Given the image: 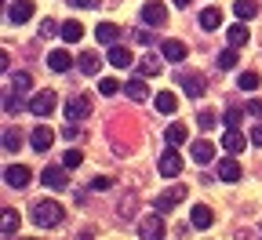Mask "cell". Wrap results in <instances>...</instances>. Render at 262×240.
Segmentation results:
<instances>
[{"mask_svg": "<svg viewBox=\"0 0 262 240\" xmlns=\"http://www.w3.org/2000/svg\"><path fill=\"white\" fill-rule=\"evenodd\" d=\"M70 4H73V8H98L102 0H70Z\"/></svg>", "mask_w": 262, "mask_h": 240, "instance_id": "46", "label": "cell"}, {"mask_svg": "<svg viewBox=\"0 0 262 240\" xmlns=\"http://www.w3.org/2000/svg\"><path fill=\"white\" fill-rule=\"evenodd\" d=\"M241 175H244V171H241V164H237L233 157L219 160V179H222V182H241Z\"/></svg>", "mask_w": 262, "mask_h": 240, "instance_id": "16", "label": "cell"}, {"mask_svg": "<svg viewBox=\"0 0 262 240\" xmlns=\"http://www.w3.org/2000/svg\"><path fill=\"white\" fill-rule=\"evenodd\" d=\"M251 142H255V146H262V124H258V127L251 131Z\"/></svg>", "mask_w": 262, "mask_h": 240, "instance_id": "47", "label": "cell"}, {"mask_svg": "<svg viewBox=\"0 0 262 240\" xmlns=\"http://www.w3.org/2000/svg\"><path fill=\"white\" fill-rule=\"evenodd\" d=\"M29 18H33V4H29V0H15V4H8V22L11 26H22Z\"/></svg>", "mask_w": 262, "mask_h": 240, "instance_id": "10", "label": "cell"}, {"mask_svg": "<svg viewBox=\"0 0 262 240\" xmlns=\"http://www.w3.org/2000/svg\"><path fill=\"white\" fill-rule=\"evenodd\" d=\"M22 110H29V106H22V98H18L15 91H8V95H4V113L15 117V113H22Z\"/></svg>", "mask_w": 262, "mask_h": 240, "instance_id": "31", "label": "cell"}, {"mask_svg": "<svg viewBox=\"0 0 262 240\" xmlns=\"http://www.w3.org/2000/svg\"><path fill=\"white\" fill-rule=\"evenodd\" d=\"M98 91H102V95H117V91H120V84H117L113 77H102V80H98Z\"/></svg>", "mask_w": 262, "mask_h": 240, "instance_id": "39", "label": "cell"}, {"mask_svg": "<svg viewBox=\"0 0 262 240\" xmlns=\"http://www.w3.org/2000/svg\"><path fill=\"white\" fill-rule=\"evenodd\" d=\"M4 182H8V186H15V189H22V186L29 182V171H26L22 164H11V167L4 171Z\"/></svg>", "mask_w": 262, "mask_h": 240, "instance_id": "20", "label": "cell"}, {"mask_svg": "<svg viewBox=\"0 0 262 240\" xmlns=\"http://www.w3.org/2000/svg\"><path fill=\"white\" fill-rule=\"evenodd\" d=\"M153 110H157V113H164V117H171V113L179 110V98H175V91H160V95L153 98Z\"/></svg>", "mask_w": 262, "mask_h": 240, "instance_id": "15", "label": "cell"}, {"mask_svg": "<svg viewBox=\"0 0 262 240\" xmlns=\"http://www.w3.org/2000/svg\"><path fill=\"white\" fill-rule=\"evenodd\" d=\"M219 22H222V11L219 8H204L201 11V29H219Z\"/></svg>", "mask_w": 262, "mask_h": 240, "instance_id": "27", "label": "cell"}, {"mask_svg": "<svg viewBox=\"0 0 262 240\" xmlns=\"http://www.w3.org/2000/svg\"><path fill=\"white\" fill-rule=\"evenodd\" d=\"M88 113H91V98L88 95H77V98L66 102V120H84Z\"/></svg>", "mask_w": 262, "mask_h": 240, "instance_id": "8", "label": "cell"}, {"mask_svg": "<svg viewBox=\"0 0 262 240\" xmlns=\"http://www.w3.org/2000/svg\"><path fill=\"white\" fill-rule=\"evenodd\" d=\"M66 171H70L66 164H58V167L51 164V167H44V171H40V182H44L48 189H58V193H62L66 186H70V179H66Z\"/></svg>", "mask_w": 262, "mask_h": 240, "instance_id": "5", "label": "cell"}, {"mask_svg": "<svg viewBox=\"0 0 262 240\" xmlns=\"http://www.w3.org/2000/svg\"><path fill=\"white\" fill-rule=\"evenodd\" d=\"M222 146H226L229 153H244V149H248V135H244L241 127H229V131L222 135Z\"/></svg>", "mask_w": 262, "mask_h": 240, "instance_id": "11", "label": "cell"}, {"mask_svg": "<svg viewBox=\"0 0 262 240\" xmlns=\"http://www.w3.org/2000/svg\"><path fill=\"white\" fill-rule=\"evenodd\" d=\"M186 193H189L186 186H171V189H164V193L153 200V208H157L160 215H168V211L175 208V204H182V200H186Z\"/></svg>", "mask_w": 262, "mask_h": 240, "instance_id": "4", "label": "cell"}, {"mask_svg": "<svg viewBox=\"0 0 262 240\" xmlns=\"http://www.w3.org/2000/svg\"><path fill=\"white\" fill-rule=\"evenodd\" d=\"M160 55L168 58V62H182V58L189 55V48H186L182 40H164V44H160Z\"/></svg>", "mask_w": 262, "mask_h": 240, "instance_id": "17", "label": "cell"}, {"mask_svg": "<svg viewBox=\"0 0 262 240\" xmlns=\"http://www.w3.org/2000/svg\"><path fill=\"white\" fill-rule=\"evenodd\" d=\"M139 236H142V240H160V236H164V222H160V211L139 222Z\"/></svg>", "mask_w": 262, "mask_h": 240, "instance_id": "9", "label": "cell"}, {"mask_svg": "<svg viewBox=\"0 0 262 240\" xmlns=\"http://www.w3.org/2000/svg\"><path fill=\"white\" fill-rule=\"evenodd\" d=\"M117 37H120V26L98 22V29H95V40H98V44H117Z\"/></svg>", "mask_w": 262, "mask_h": 240, "instance_id": "21", "label": "cell"}, {"mask_svg": "<svg viewBox=\"0 0 262 240\" xmlns=\"http://www.w3.org/2000/svg\"><path fill=\"white\" fill-rule=\"evenodd\" d=\"M80 37H84V26H80L77 18H70V22L62 26V40H66V44H77Z\"/></svg>", "mask_w": 262, "mask_h": 240, "instance_id": "25", "label": "cell"}, {"mask_svg": "<svg viewBox=\"0 0 262 240\" xmlns=\"http://www.w3.org/2000/svg\"><path fill=\"white\" fill-rule=\"evenodd\" d=\"M113 186V179H106V175H98L95 182H91V189H110Z\"/></svg>", "mask_w": 262, "mask_h": 240, "instance_id": "44", "label": "cell"}, {"mask_svg": "<svg viewBox=\"0 0 262 240\" xmlns=\"http://www.w3.org/2000/svg\"><path fill=\"white\" fill-rule=\"evenodd\" d=\"M120 215H124V219L135 215V197H124V200H120Z\"/></svg>", "mask_w": 262, "mask_h": 240, "instance_id": "40", "label": "cell"}, {"mask_svg": "<svg viewBox=\"0 0 262 240\" xmlns=\"http://www.w3.org/2000/svg\"><path fill=\"white\" fill-rule=\"evenodd\" d=\"M48 66H51L55 73H70V70H73V55L66 51V48H55V51L48 55Z\"/></svg>", "mask_w": 262, "mask_h": 240, "instance_id": "12", "label": "cell"}, {"mask_svg": "<svg viewBox=\"0 0 262 240\" xmlns=\"http://www.w3.org/2000/svg\"><path fill=\"white\" fill-rule=\"evenodd\" d=\"M186 139H189V135H186V127H182V124H171L168 131H164V142H168V146H182Z\"/></svg>", "mask_w": 262, "mask_h": 240, "instance_id": "26", "label": "cell"}, {"mask_svg": "<svg viewBox=\"0 0 262 240\" xmlns=\"http://www.w3.org/2000/svg\"><path fill=\"white\" fill-rule=\"evenodd\" d=\"M171 4H175V8H189V4H193V0H171Z\"/></svg>", "mask_w": 262, "mask_h": 240, "instance_id": "48", "label": "cell"}, {"mask_svg": "<svg viewBox=\"0 0 262 240\" xmlns=\"http://www.w3.org/2000/svg\"><path fill=\"white\" fill-rule=\"evenodd\" d=\"M29 219L37 222L40 229H55L62 219H66V211H62V204H55V200H37L29 208Z\"/></svg>", "mask_w": 262, "mask_h": 240, "instance_id": "1", "label": "cell"}, {"mask_svg": "<svg viewBox=\"0 0 262 240\" xmlns=\"http://www.w3.org/2000/svg\"><path fill=\"white\" fill-rule=\"evenodd\" d=\"M62 164H66V167H70V171H77V167L84 164V157H80V149H70V153H66V157H62Z\"/></svg>", "mask_w": 262, "mask_h": 240, "instance_id": "37", "label": "cell"}, {"mask_svg": "<svg viewBox=\"0 0 262 240\" xmlns=\"http://www.w3.org/2000/svg\"><path fill=\"white\" fill-rule=\"evenodd\" d=\"M196 124H201L204 131H208V127H215V113H208V110H204L201 117H196Z\"/></svg>", "mask_w": 262, "mask_h": 240, "instance_id": "42", "label": "cell"}, {"mask_svg": "<svg viewBox=\"0 0 262 240\" xmlns=\"http://www.w3.org/2000/svg\"><path fill=\"white\" fill-rule=\"evenodd\" d=\"M124 95H127L131 102H146V98H149V91H146V80H142V77L127 80V84H124Z\"/></svg>", "mask_w": 262, "mask_h": 240, "instance_id": "22", "label": "cell"}, {"mask_svg": "<svg viewBox=\"0 0 262 240\" xmlns=\"http://www.w3.org/2000/svg\"><path fill=\"white\" fill-rule=\"evenodd\" d=\"M110 66H117V70H127V66H131V51L120 48V44H113V48H110Z\"/></svg>", "mask_w": 262, "mask_h": 240, "instance_id": "24", "label": "cell"}, {"mask_svg": "<svg viewBox=\"0 0 262 240\" xmlns=\"http://www.w3.org/2000/svg\"><path fill=\"white\" fill-rule=\"evenodd\" d=\"M248 113H251V117H262V98H251V102H248Z\"/></svg>", "mask_w": 262, "mask_h": 240, "instance_id": "45", "label": "cell"}, {"mask_svg": "<svg viewBox=\"0 0 262 240\" xmlns=\"http://www.w3.org/2000/svg\"><path fill=\"white\" fill-rule=\"evenodd\" d=\"M55 102H58V98H55V91H51V88H44V91H37V95L29 98V113H37V117L44 120V117H51V113H55Z\"/></svg>", "mask_w": 262, "mask_h": 240, "instance_id": "2", "label": "cell"}, {"mask_svg": "<svg viewBox=\"0 0 262 240\" xmlns=\"http://www.w3.org/2000/svg\"><path fill=\"white\" fill-rule=\"evenodd\" d=\"M139 18L149 26V29H160L164 22H168V8L160 4V0H149V4H142V11H139Z\"/></svg>", "mask_w": 262, "mask_h": 240, "instance_id": "3", "label": "cell"}, {"mask_svg": "<svg viewBox=\"0 0 262 240\" xmlns=\"http://www.w3.org/2000/svg\"><path fill=\"white\" fill-rule=\"evenodd\" d=\"M222 120H226V127H237V124L244 120V110H241V106H229V110L222 113Z\"/></svg>", "mask_w": 262, "mask_h": 240, "instance_id": "35", "label": "cell"}, {"mask_svg": "<svg viewBox=\"0 0 262 240\" xmlns=\"http://www.w3.org/2000/svg\"><path fill=\"white\" fill-rule=\"evenodd\" d=\"M139 73H142V77H157V73H160V58H157V55H146V58L139 62Z\"/></svg>", "mask_w": 262, "mask_h": 240, "instance_id": "30", "label": "cell"}, {"mask_svg": "<svg viewBox=\"0 0 262 240\" xmlns=\"http://www.w3.org/2000/svg\"><path fill=\"white\" fill-rule=\"evenodd\" d=\"M18 222H22V219H18V211H11V208H8V211H4V226H0V233L11 236V233L18 229Z\"/></svg>", "mask_w": 262, "mask_h": 240, "instance_id": "32", "label": "cell"}, {"mask_svg": "<svg viewBox=\"0 0 262 240\" xmlns=\"http://www.w3.org/2000/svg\"><path fill=\"white\" fill-rule=\"evenodd\" d=\"M179 88H182L189 98H201V95H204V80L196 77V73H179Z\"/></svg>", "mask_w": 262, "mask_h": 240, "instance_id": "14", "label": "cell"}, {"mask_svg": "<svg viewBox=\"0 0 262 240\" xmlns=\"http://www.w3.org/2000/svg\"><path fill=\"white\" fill-rule=\"evenodd\" d=\"M4 149H8V153H18V149H22V131H18V127H8V131H4Z\"/></svg>", "mask_w": 262, "mask_h": 240, "instance_id": "28", "label": "cell"}, {"mask_svg": "<svg viewBox=\"0 0 262 240\" xmlns=\"http://www.w3.org/2000/svg\"><path fill=\"white\" fill-rule=\"evenodd\" d=\"M157 171H160V175H164V179H175V175H179V171H182V157L175 153V146L160 153V160H157Z\"/></svg>", "mask_w": 262, "mask_h": 240, "instance_id": "6", "label": "cell"}, {"mask_svg": "<svg viewBox=\"0 0 262 240\" xmlns=\"http://www.w3.org/2000/svg\"><path fill=\"white\" fill-rule=\"evenodd\" d=\"M233 11H237V18H255L258 15V4H255V0H237V4H233Z\"/></svg>", "mask_w": 262, "mask_h": 240, "instance_id": "29", "label": "cell"}, {"mask_svg": "<svg viewBox=\"0 0 262 240\" xmlns=\"http://www.w3.org/2000/svg\"><path fill=\"white\" fill-rule=\"evenodd\" d=\"M233 66H237V48L229 44V48L219 55V70H233Z\"/></svg>", "mask_w": 262, "mask_h": 240, "instance_id": "33", "label": "cell"}, {"mask_svg": "<svg viewBox=\"0 0 262 240\" xmlns=\"http://www.w3.org/2000/svg\"><path fill=\"white\" fill-rule=\"evenodd\" d=\"M226 37H229V44H233V48H244V44H248V37H251V33H248V22L229 26V33H226Z\"/></svg>", "mask_w": 262, "mask_h": 240, "instance_id": "23", "label": "cell"}, {"mask_svg": "<svg viewBox=\"0 0 262 240\" xmlns=\"http://www.w3.org/2000/svg\"><path fill=\"white\" fill-rule=\"evenodd\" d=\"M55 33H58V26H55L51 18H44V22L37 26V37H40V40H48V37H55Z\"/></svg>", "mask_w": 262, "mask_h": 240, "instance_id": "36", "label": "cell"}, {"mask_svg": "<svg viewBox=\"0 0 262 240\" xmlns=\"http://www.w3.org/2000/svg\"><path fill=\"white\" fill-rule=\"evenodd\" d=\"M131 37H135L139 44H153V37H149V29H135V33H131Z\"/></svg>", "mask_w": 262, "mask_h": 240, "instance_id": "43", "label": "cell"}, {"mask_svg": "<svg viewBox=\"0 0 262 240\" xmlns=\"http://www.w3.org/2000/svg\"><path fill=\"white\" fill-rule=\"evenodd\" d=\"M189 157H193L196 164H211V160H215V146H211L208 139H196V142L189 146Z\"/></svg>", "mask_w": 262, "mask_h": 240, "instance_id": "13", "label": "cell"}, {"mask_svg": "<svg viewBox=\"0 0 262 240\" xmlns=\"http://www.w3.org/2000/svg\"><path fill=\"white\" fill-rule=\"evenodd\" d=\"M237 84H241V91H255V88H258V73H251V70H244V73L237 77Z\"/></svg>", "mask_w": 262, "mask_h": 240, "instance_id": "34", "label": "cell"}, {"mask_svg": "<svg viewBox=\"0 0 262 240\" xmlns=\"http://www.w3.org/2000/svg\"><path fill=\"white\" fill-rule=\"evenodd\" d=\"M189 222H193L196 229H208V226L215 222V215H211V208H208V204H196V208L189 211Z\"/></svg>", "mask_w": 262, "mask_h": 240, "instance_id": "18", "label": "cell"}, {"mask_svg": "<svg viewBox=\"0 0 262 240\" xmlns=\"http://www.w3.org/2000/svg\"><path fill=\"white\" fill-rule=\"evenodd\" d=\"M98 66H102V62H98V51H84V55L77 58V70H80L84 77H95Z\"/></svg>", "mask_w": 262, "mask_h": 240, "instance_id": "19", "label": "cell"}, {"mask_svg": "<svg viewBox=\"0 0 262 240\" xmlns=\"http://www.w3.org/2000/svg\"><path fill=\"white\" fill-rule=\"evenodd\" d=\"M11 84H15V91H29L33 77H29V73H11Z\"/></svg>", "mask_w": 262, "mask_h": 240, "instance_id": "38", "label": "cell"}, {"mask_svg": "<svg viewBox=\"0 0 262 240\" xmlns=\"http://www.w3.org/2000/svg\"><path fill=\"white\" fill-rule=\"evenodd\" d=\"M62 139H80V127H77V120H70V124H66V131H62Z\"/></svg>", "mask_w": 262, "mask_h": 240, "instance_id": "41", "label": "cell"}, {"mask_svg": "<svg viewBox=\"0 0 262 240\" xmlns=\"http://www.w3.org/2000/svg\"><path fill=\"white\" fill-rule=\"evenodd\" d=\"M51 142H55V131H51L48 124H40V127H33V131H29V146L37 149V153H48Z\"/></svg>", "mask_w": 262, "mask_h": 240, "instance_id": "7", "label": "cell"}]
</instances>
